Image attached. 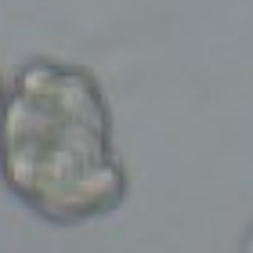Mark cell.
Here are the masks:
<instances>
[{
  "mask_svg": "<svg viewBox=\"0 0 253 253\" xmlns=\"http://www.w3.org/2000/svg\"><path fill=\"white\" fill-rule=\"evenodd\" d=\"M0 181L47 224H87L126 199L112 116L98 80L80 65L33 58L0 105Z\"/></svg>",
  "mask_w": 253,
  "mask_h": 253,
  "instance_id": "cell-1",
  "label": "cell"
},
{
  "mask_svg": "<svg viewBox=\"0 0 253 253\" xmlns=\"http://www.w3.org/2000/svg\"><path fill=\"white\" fill-rule=\"evenodd\" d=\"M4 98H7V87H4V80H0V105H4Z\"/></svg>",
  "mask_w": 253,
  "mask_h": 253,
  "instance_id": "cell-2",
  "label": "cell"
}]
</instances>
